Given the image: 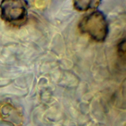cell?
Wrapping results in <instances>:
<instances>
[{
	"label": "cell",
	"instance_id": "1",
	"mask_svg": "<svg viewBox=\"0 0 126 126\" xmlns=\"http://www.w3.org/2000/svg\"><path fill=\"white\" fill-rule=\"evenodd\" d=\"M79 29L91 39L98 42H103L108 33V25L104 14L94 11L85 16L79 22Z\"/></svg>",
	"mask_w": 126,
	"mask_h": 126
},
{
	"label": "cell",
	"instance_id": "4",
	"mask_svg": "<svg viewBox=\"0 0 126 126\" xmlns=\"http://www.w3.org/2000/svg\"><path fill=\"white\" fill-rule=\"evenodd\" d=\"M100 3L99 0H77L73 1V6L76 10L84 11L96 8Z\"/></svg>",
	"mask_w": 126,
	"mask_h": 126
},
{
	"label": "cell",
	"instance_id": "3",
	"mask_svg": "<svg viewBox=\"0 0 126 126\" xmlns=\"http://www.w3.org/2000/svg\"><path fill=\"white\" fill-rule=\"evenodd\" d=\"M0 120L10 126H21L24 123L22 112L8 101L0 102Z\"/></svg>",
	"mask_w": 126,
	"mask_h": 126
},
{
	"label": "cell",
	"instance_id": "5",
	"mask_svg": "<svg viewBox=\"0 0 126 126\" xmlns=\"http://www.w3.org/2000/svg\"><path fill=\"white\" fill-rule=\"evenodd\" d=\"M118 53L119 57L125 61L126 57V40L125 38L122 39L118 45Z\"/></svg>",
	"mask_w": 126,
	"mask_h": 126
},
{
	"label": "cell",
	"instance_id": "2",
	"mask_svg": "<svg viewBox=\"0 0 126 126\" xmlns=\"http://www.w3.org/2000/svg\"><path fill=\"white\" fill-rule=\"evenodd\" d=\"M27 3L23 0H3L0 4L1 18L14 26L26 23L28 18Z\"/></svg>",
	"mask_w": 126,
	"mask_h": 126
}]
</instances>
